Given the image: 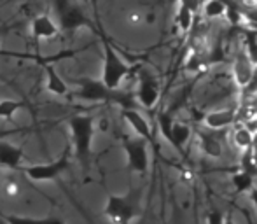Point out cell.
Instances as JSON below:
<instances>
[{"mask_svg": "<svg viewBox=\"0 0 257 224\" xmlns=\"http://www.w3.org/2000/svg\"><path fill=\"white\" fill-rule=\"evenodd\" d=\"M240 170H243V172L250 173V175H257V165L254 161V158H252L250 154V149L243 151V154H241V160H240Z\"/></svg>", "mask_w": 257, "mask_h": 224, "instance_id": "cell-23", "label": "cell"}, {"mask_svg": "<svg viewBox=\"0 0 257 224\" xmlns=\"http://www.w3.org/2000/svg\"><path fill=\"white\" fill-rule=\"evenodd\" d=\"M132 72V67L119 56V53L110 46V42L103 41V72L100 81L108 89H119L126 75Z\"/></svg>", "mask_w": 257, "mask_h": 224, "instance_id": "cell-3", "label": "cell"}, {"mask_svg": "<svg viewBox=\"0 0 257 224\" xmlns=\"http://www.w3.org/2000/svg\"><path fill=\"white\" fill-rule=\"evenodd\" d=\"M203 16L208 20H217V18H224L227 13V4L224 0H206L201 6Z\"/></svg>", "mask_w": 257, "mask_h": 224, "instance_id": "cell-17", "label": "cell"}, {"mask_svg": "<svg viewBox=\"0 0 257 224\" xmlns=\"http://www.w3.org/2000/svg\"><path fill=\"white\" fill-rule=\"evenodd\" d=\"M257 95V65L254 67V72H252V77L248 81V84L245 86V89L241 91V96L247 98V96H255Z\"/></svg>", "mask_w": 257, "mask_h": 224, "instance_id": "cell-24", "label": "cell"}, {"mask_svg": "<svg viewBox=\"0 0 257 224\" xmlns=\"http://www.w3.org/2000/svg\"><path fill=\"white\" fill-rule=\"evenodd\" d=\"M103 214L112 224H132L140 214V193L130 191L128 194H110L105 203Z\"/></svg>", "mask_w": 257, "mask_h": 224, "instance_id": "cell-1", "label": "cell"}, {"mask_svg": "<svg viewBox=\"0 0 257 224\" xmlns=\"http://www.w3.org/2000/svg\"><path fill=\"white\" fill-rule=\"evenodd\" d=\"M54 11H56L60 30L75 32L84 27L93 28V23L84 14V11L72 0H54Z\"/></svg>", "mask_w": 257, "mask_h": 224, "instance_id": "cell-4", "label": "cell"}, {"mask_svg": "<svg viewBox=\"0 0 257 224\" xmlns=\"http://www.w3.org/2000/svg\"><path fill=\"white\" fill-rule=\"evenodd\" d=\"M194 11L189 6H186L184 2L179 4V11H177V25L182 32H189L193 28V21H194Z\"/></svg>", "mask_w": 257, "mask_h": 224, "instance_id": "cell-19", "label": "cell"}, {"mask_svg": "<svg viewBox=\"0 0 257 224\" xmlns=\"http://www.w3.org/2000/svg\"><path fill=\"white\" fill-rule=\"evenodd\" d=\"M224 217L226 215L220 210H210L206 214V224H224Z\"/></svg>", "mask_w": 257, "mask_h": 224, "instance_id": "cell-25", "label": "cell"}, {"mask_svg": "<svg viewBox=\"0 0 257 224\" xmlns=\"http://www.w3.org/2000/svg\"><path fill=\"white\" fill-rule=\"evenodd\" d=\"M68 167H70V161H68V156L63 154L60 160L51 161V163L46 165H34V167L25 168V173L27 177H30L32 180H37V182H42V180H53L56 179L58 175H61L63 172H67Z\"/></svg>", "mask_w": 257, "mask_h": 224, "instance_id": "cell-7", "label": "cell"}, {"mask_svg": "<svg viewBox=\"0 0 257 224\" xmlns=\"http://www.w3.org/2000/svg\"><path fill=\"white\" fill-rule=\"evenodd\" d=\"M248 198H250V201H252V205L257 208V187H252V191L248 193Z\"/></svg>", "mask_w": 257, "mask_h": 224, "instance_id": "cell-27", "label": "cell"}, {"mask_svg": "<svg viewBox=\"0 0 257 224\" xmlns=\"http://www.w3.org/2000/svg\"><path fill=\"white\" fill-rule=\"evenodd\" d=\"M46 75H48L46 84H48V89L53 95H58V96L67 95V91H68L67 84H65V81L61 79V75L58 74L53 65H46Z\"/></svg>", "mask_w": 257, "mask_h": 224, "instance_id": "cell-15", "label": "cell"}, {"mask_svg": "<svg viewBox=\"0 0 257 224\" xmlns=\"http://www.w3.org/2000/svg\"><path fill=\"white\" fill-rule=\"evenodd\" d=\"M68 128H70L72 140H74V146H75V154H77L79 161L82 165H88L89 154H91L93 133H95L93 118L86 114L74 116L68 121Z\"/></svg>", "mask_w": 257, "mask_h": 224, "instance_id": "cell-2", "label": "cell"}, {"mask_svg": "<svg viewBox=\"0 0 257 224\" xmlns=\"http://www.w3.org/2000/svg\"><path fill=\"white\" fill-rule=\"evenodd\" d=\"M7 224H63L60 219L46 217V219H37V217H21V215H4Z\"/></svg>", "mask_w": 257, "mask_h": 224, "instance_id": "cell-21", "label": "cell"}, {"mask_svg": "<svg viewBox=\"0 0 257 224\" xmlns=\"http://www.w3.org/2000/svg\"><path fill=\"white\" fill-rule=\"evenodd\" d=\"M122 118L133 128V132L137 133V137L147 140V142H153V128H151L149 121L144 118L137 109H122Z\"/></svg>", "mask_w": 257, "mask_h": 224, "instance_id": "cell-10", "label": "cell"}, {"mask_svg": "<svg viewBox=\"0 0 257 224\" xmlns=\"http://www.w3.org/2000/svg\"><path fill=\"white\" fill-rule=\"evenodd\" d=\"M60 32V27L46 14H41V16H35L34 21H32V35L37 41H42V39H51L54 35H58Z\"/></svg>", "mask_w": 257, "mask_h": 224, "instance_id": "cell-11", "label": "cell"}, {"mask_svg": "<svg viewBox=\"0 0 257 224\" xmlns=\"http://www.w3.org/2000/svg\"><path fill=\"white\" fill-rule=\"evenodd\" d=\"M243 126L248 130V132L252 133V135H255L257 133V116H252V118H247L243 121Z\"/></svg>", "mask_w": 257, "mask_h": 224, "instance_id": "cell-26", "label": "cell"}, {"mask_svg": "<svg viewBox=\"0 0 257 224\" xmlns=\"http://www.w3.org/2000/svg\"><path fill=\"white\" fill-rule=\"evenodd\" d=\"M231 184L234 187V193L236 194H245L250 193L254 186V175L243 172V170H236V172L231 175Z\"/></svg>", "mask_w": 257, "mask_h": 224, "instance_id": "cell-16", "label": "cell"}, {"mask_svg": "<svg viewBox=\"0 0 257 224\" xmlns=\"http://www.w3.org/2000/svg\"><path fill=\"white\" fill-rule=\"evenodd\" d=\"M224 224H236V222H234L233 215H231V214H227L226 217H224Z\"/></svg>", "mask_w": 257, "mask_h": 224, "instance_id": "cell-28", "label": "cell"}, {"mask_svg": "<svg viewBox=\"0 0 257 224\" xmlns=\"http://www.w3.org/2000/svg\"><path fill=\"white\" fill-rule=\"evenodd\" d=\"M159 96H161V89H159L158 79L151 72L142 70L140 72L139 89H137V102L144 109H154L159 102Z\"/></svg>", "mask_w": 257, "mask_h": 224, "instance_id": "cell-6", "label": "cell"}, {"mask_svg": "<svg viewBox=\"0 0 257 224\" xmlns=\"http://www.w3.org/2000/svg\"><path fill=\"white\" fill-rule=\"evenodd\" d=\"M252 140H254V135H252V133L248 132V130L245 128L243 125H238L236 128H234V132H233V142L236 144L238 149H241V151L250 149Z\"/></svg>", "mask_w": 257, "mask_h": 224, "instance_id": "cell-20", "label": "cell"}, {"mask_svg": "<svg viewBox=\"0 0 257 224\" xmlns=\"http://www.w3.org/2000/svg\"><path fill=\"white\" fill-rule=\"evenodd\" d=\"M191 133L193 132H191V128L187 125H184V123H180V121H173L168 144L177 151V153L184 154L187 142L191 140Z\"/></svg>", "mask_w": 257, "mask_h": 224, "instance_id": "cell-12", "label": "cell"}, {"mask_svg": "<svg viewBox=\"0 0 257 224\" xmlns=\"http://www.w3.org/2000/svg\"><path fill=\"white\" fill-rule=\"evenodd\" d=\"M0 2H2V0H0Z\"/></svg>", "mask_w": 257, "mask_h": 224, "instance_id": "cell-29", "label": "cell"}, {"mask_svg": "<svg viewBox=\"0 0 257 224\" xmlns=\"http://www.w3.org/2000/svg\"><path fill=\"white\" fill-rule=\"evenodd\" d=\"M198 144H200L201 151L206 154L208 158H213V160H219L224 154V147L222 142L217 139L213 133L208 132H198Z\"/></svg>", "mask_w": 257, "mask_h": 224, "instance_id": "cell-13", "label": "cell"}, {"mask_svg": "<svg viewBox=\"0 0 257 224\" xmlns=\"http://www.w3.org/2000/svg\"><path fill=\"white\" fill-rule=\"evenodd\" d=\"M126 160H128V168L135 173H147L149 170V142L140 137L122 140Z\"/></svg>", "mask_w": 257, "mask_h": 224, "instance_id": "cell-5", "label": "cell"}, {"mask_svg": "<svg viewBox=\"0 0 257 224\" xmlns=\"http://www.w3.org/2000/svg\"><path fill=\"white\" fill-rule=\"evenodd\" d=\"M241 51L245 53V56L248 58V61H250L252 65H257V32L252 30V28H248V30H245L243 34V49Z\"/></svg>", "mask_w": 257, "mask_h": 224, "instance_id": "cell-18", "label": "cell"}, {"mask_svg": "<svg viewBox=\"0 0 257 224\" xmlns=\"http://www.w3.org/2000/svg\"><path fill=\"white\" fill-rule=\"evenodd\" d=\"M252 72H254V65L248 61V58L245 56L243 51H238L233 60V81L240 91H243L245 86L248 84Z\"/></svg>", "mask_w": 257, "mask_h": 224, "instance_id": "cell-9", "label": "cell"}, {"mask_svg": "<svg viewBox=\"0 0 257 224\" xmlns=\"http://www.w3.org/2000/svg\"><path fill=\"white\" fill-rule=\"evenodd\" d=\"M240 119V110L238 109H215L203 116V125L212 132L224 130L227 126H233Z\"/></svg>", "mask_w": 257, "mask_h": 224, "instance_id": "cell-8", "label": "cell"}, {"mask_svg": "<svg viewBox=\"0 0 257 224\" xmlns=\"http://www.w3.org/2000/svg\"><path fill=\"white\" fill-rule=\"evenodd\" d=\"M21 160H23V151L13 144L0 142V165L11 170L20 168Z\"/></svg>", "mask_w": 257, "mask_h": 224, "instance_id": "cell-14", "label": "cell"}, {"mask_svg": "<svg viewBox=\"0 0 257 224\" xmlns=\"http://www.w3.org/2000/svg\"><path fill=\"white\" fill-rule=\"evenodd\" d=\"M21 107H23V102H18V100H0V118L11 119Z\"/></svg>", "mask_w": 257, "mask_h": 224, "instance_id": "cell-22", "label": "cell"}]
</instances>
